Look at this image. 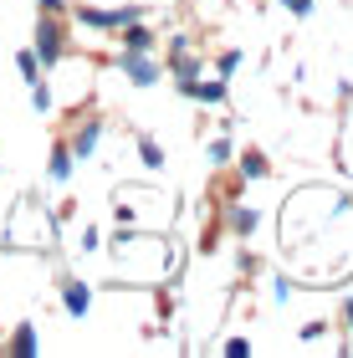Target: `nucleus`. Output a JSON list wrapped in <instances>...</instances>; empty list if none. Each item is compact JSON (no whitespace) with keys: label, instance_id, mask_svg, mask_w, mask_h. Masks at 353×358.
<instances>
[{"label":"nucleus","instance_id":"5701e85b","mask_svg":"<svg viewBox=\"0 0 353 358\" xmlns=\"http://www.w3.org/2000/svg\"><path fill=\"white\" fill-rule=\"evenodd\" d=\"M36 6H41L46 15H62V10H67V0H36Z\"/></svg>","mask_w":353,"mask_h":358},{"label":"nucleus","instance_id":"aec40b11","mask_svg":"<svg viewBox=\"0 0 353 358\" xmlns=\"http://www.w3.org/2000/svg\"><path fill=\"white\" fill-rule=\"evenodd\" d=\"M282 10H292V15H312V0H277Z\"/></svg>","mask_w":353,"mask_h":358},{"label":"nucleus","instance_id":"f8f14e48","mask_svg":"<svg viewBox=\"0 0 353 358\" xmlns=\"http://www.w3.org/2000/svg\"><path fill=\"white\" fill-rule=\"evenodd\" d=\"M240 174H246V179H266V174H271L266 154H261V149H246V154H240Z\"/></svg>","mask_w":353,"mask_h":358},{"label":"nucleus","instance_id":"f257e3e1","mask_svg":"<svg viewBox=\"0 0 353 358\" xmlns=\"http://www.w3.org/2000/svg\"><path fill=\"white\" fill-rule=\"evenodd\" d=\"M31 52H36V62H41L46 72L62 67V57H67V21H57V15L41 10V21H36V46H31Z\"/></svg>","mask_w":353,"mask_h":358},{"label":"nucleus","instance_id":"6ab92c4d","mask_svg":"<svg viewBox=\"0 0 353 358\" xmlns=\"http://www.w3.org/2000/svg\"><path fill=\"white\" fill-rule=\"evenodd\" d=\"M77 246H82V251H98V246H103V231H98V225H87V231H82V241H77Z\"/></svg>","mask_w":353,"mask_h":358},{"label":"nucleus","instance_id":"9b49d317","mask_svg":"<svg viewBox=\"0 0 353 358\" xmlns=\"http://www.w3.org/2000/svg\"><path fill=\"white\" fill-rule=\"evenodd\" d=\"M149 46H154V31L143 21H128L123 26V52H149Z\"/></svg>","mask_w":353,"mask_h":358},{"label":"nucleus","instance_id":"a211bd4d","mask_svg":"<svg viewBox=\"0 0 353 358\" xmlns=\"http://www.w3.org/2000/svg\"><path fill=\"white\" fill-rule=\"evenodd\" d=\"M220 353H226V358H251V343H246V338H231Z\"/></svg>","mask_w":353,"mask_h":358},{"label":"nucleus","instance_id":"20e7f679","mask_svg":"<svg viewBox=\"0 0 353 358\" xmlns=\"http://www.w3.org/2000/svg\"><path fill=\"white\" fill-rule=\"evenodd\" d=\"M62 307H67V317H87L92 287L82 282V276H62Z\"/></svg>","mask_w":353,"mask_h":358},{"label":"nucleus","instance_id":"b1692460","mask_svg":"<svg viewBox=\"0 0 353 358\" xmlns=\"http://www.w3.org/2000/svg\"><path fill=\"white\" fill-rule=\"evenodd\" d=\"M343 322H348V333H353V297L343 302Z\"/></svg>","mask_w":353,"mask_h":358},{"label":"nucleus","instance_id":"7ed1b4c3","mask_svg":"<svg viewBox=\"0 0 353 358\" xmlns=\"http://www.w3.org/2000/svg\"><path fill=\"white\" fill-rule=\"evenodd\" d=\"M118 72H123L134 87H154L159 77H164V67H159L149 52H123V57H118Z\"/></svg>","mask_w":353,"mask_h":358},{"label":"nucleus","instance_id":"6e6552de","mask_svg":"<svg viewBox=\"0 0 353 358\" xmlns=\"http://www.w3.org/2000/svg\"><path fill=\"white\" fill-rule=\"evenodd\" d=\"M98 138H103V123L87 118L82 128H77V138H72V159H92L98 154Z\"/></svg>","mask_w":353,"mask_h":358},{"label":"nucleus","instance_id":"f03ea898","mask_svg":"<svg viewBox=\"0 0 353 358\" xmlns=\"http://www.w3.org/2000/svg\"><path fill=\"white\" fill-rule=\"evenodd\" d=\"M143 6H113V10H103V6H77V21L92 26V31H123L128 21H143Z\"/></svg>","mask_w":353,"mask_h":358},{"label":"nucleus","instance_id":"39448f33","mask_svg":"<svg viewBox=\"0 0 353 358\" xmlns=\"http://www.w3.org/2000/svg\"><path fill=\"white\" fill-rule=\"evenodd\" d=\"M205 67H210V62H205V57H195V52H180V57L169 62V72H174V83H180V92H185L189 83H200V77H205Z\"/></svg>","mask_w":353,"mask_h":358},{"label":"nucleus","instance_id":"2eb2a0df","mask_svg":"<svg viewBox=\"0 0 353 358\" xmlns=\"http://www.w3.org/2000/svg\"><path fill=\"white\" fill-rule=\"evenodd\" d=\"M231 159H236V143L231 138H210V164L220 169V164H231Z\"/></svg>","mask_w":353,"mask_h":358},{"label":"nucleus","instance_id":"dca6fc26","mask_svg":"<svg viewBox=\"0 0 353 358\" xmlns=\"http://www.w3.org/2000/svg\"><path fill=\"white\" fill-rule=\"evenodd\" d=\"M240 62H246V57H240V52H226V57H220V62H215V77H220V83H231V77L240 72Z\"/></svg>","mask_w":353,"mask_h":358},{"label":"nucleus","instance_id":"412c9836","mask_svg":"<svg viewBox=\"0 0 353 358\" xmlns=\"http://www.w3.org/2000/svg\"><path fill=\"white\" fill-rule=\"evenodd\" d=\"M323 333H328V322H308V328H302V343H317Z\"/></svg>","mask_w":353,"mask_h":358},{"label":"nucleus","instance_id":"1a4fd4ad","mask_svg":"<svg viewBox=\"0 0 353 358\" xmlns=\"http://www.w3.org/2000/svg\"><path fill=\"white\" fill-rule=\"evenodd\" d=\"M72 164H77V159H72L67 143H52V159H46V169H52V185H67V179H72Z\"/></svg>","mask_w":353,"mask_h":358},{"label":"nucleus","instance_id":"f3484780","mask_svg":"<svg viewBox=\"0 0 353 358\" xmlns=\"http://www.w3.org/2000/svg\"><path fill=\"white\" fill-rule=\"evenodd\" d=\"M15 67H21V77H26V83H36V77H41V62H36V52H21V57H15Z\"/></svg>","mask_w":353,"mask_h":358},{"label":"nucleus","instance_id":"ddd939ff","mask_svg":"<svg viewBox=\"0 0 353 358\" xmlns=\"http://www.w3.org/2000/svg\"><path fill=\"white\" fill-rule=\"evenodd\" d=\"M31 108H36V113H52V108H57V92H52V83H41V77L31 83Z\"/></svg>","mask_w":353,"mask_h":358},{"label":"nucleus","instance_id":"4468645a","mask_svg":"<svg viewBox=\"0 0 353 358\" xmlns=\"http://www.w3.org/2000/svg\"><path fill=\"white\" fill-rule=\"evenodd\" d=\"M138 159H143V169H164V149L154 138H138Z\"/></svg>","mask_w":353,"mask_h":358},{"label":"nucleus","instance_id":"4be33fe9","mask_svg":"<svg viewBox=\"0 0 353 358\" xmlns=\"http://www.w3.org/2000/svg\"><path fill=\"white\" fill-rule=\"evenodd\" d=\"M169 52H174V57L189 52V36H185V31H174V36H169Z\"/></svg>","mask_w":353,"mask_h":358},{"label":"nucleus","instance_id":"0eeeda50","mask_svg":"<svg viewBox=\"0 0 353 358\" xmlns=\"http://www.w3.org/2000/svg\"><path fill=\"white\" fill-rule=\"evenodd\" d=\"M226 225H231V236H256L261 210H256V205H231V210H226Z\"/></svg>","mask_w":353,"mask_h":358},{"label":"nucleus","instance_id":"9d476101","mask_svg":"<svg viewBox=\"0 0 353 358\" xmlns=\"http://www.w3.org/2000/svg\"><path fill=\"white\" fill-rule=\"evenodd\" d=\"M31 353H41L36 348V322H21V328L10 333V358H31Z\"/></svg>","mask_w":353,"mask_h":358},{"label":"nucleus","instance_id":"423d86ee","mask_svg":"<svg viewBox=\"0 0 353 358\" xmlns=\"http://www.w3.org/2000/svg\"><path fill=\"white\" fill-rule=\"evenodd\" d=\"M185 97H195V103H205V108H220L226 103V83H220V77H200V83L185 87Z\"/></svg>","mask_w":353,"mask_h":358}]
</instances>
